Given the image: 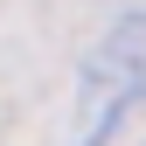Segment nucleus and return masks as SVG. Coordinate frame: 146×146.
<instances>
[{"label": "nucleus", "instance_id": "f257e3e1", "mask_svg": "<svg viewBox=\"0 0 146 146\" xmlns=\"http://www.w3.org/2000/svg\"><path fill=\"white\" fill-rule=\"evenodd\" d=\"M139 98H146V14H132L125 28H111L90 49V63L77 77V118H70L63 146H98Z\"/></svg>", "mask_w": 146, "mask_h": 146}]
</instances>
